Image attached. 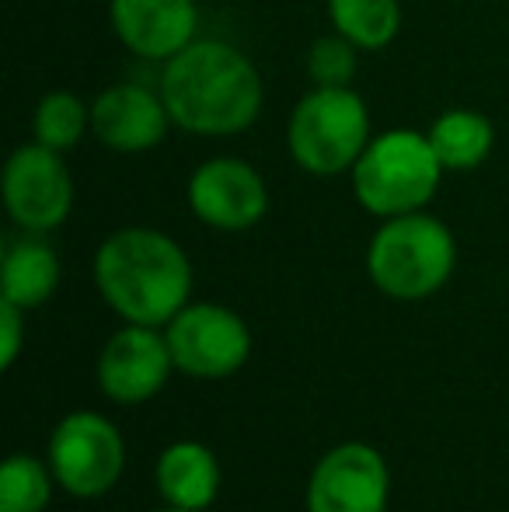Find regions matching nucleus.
Returning <instances> with one entry per match:
<instances>
[{"instance_id": "15", "label": "nucleus", "mask_w": 509, "mask_h": 512, "mask_svg": "<svg viewBox=\"0 0 509 512\" xmlns=\"http://www.w3.org/2000/svg\"><path fill=\"white\" fill-rule=\"evenodd\" d=\"M0 286H4L0 300H11L21 310H35L53 297L60 286V258L42 241V234H25L7 244Z\"/></svg>"}, {"instance_id": "12", "label": "nucleus", "mask_w": 509, "mask_h": 512, "mask_svg": "<svg viewBox=\"0 0 509 512\" xmlns=\"http://www.w3.org/2000/svg\"><path fill=\"white\" fill-rule=\"evenodd\" d=\"M168 126L175 122H171L161 91L143 88V84H112L91 102V133L98 136L102 147L116 154H147L161 147Z\"/></svg>"}, {"instance_id": "17", "label": "nucleus", "mask_w": 509, "mask_h": 512, "mask_svg": "<svg viewBox=\"0 0 509 512\" xmlns=\"http://www.w3.org/2000/svg\"><path fill=\"white\" fill-rule=\"evenodd\" d=\"M328 21L363 53H377L391 46L398 35L401 4L398 0H328Z\"/></svg>"}, {"instance_id": "13", "label": "nucleus", "mask_w": 509, "mask_h": 512, "mask_svg": "<svg viewBox=\"0 0 509 512\" xmlns=\"http://www.w3.org/2000/svg\"><path fill=\"white\" fill-rule=\"evenodd\" d=\"M109 21L116 39L133 56L164 63L196 42V0H109Z\"/></svg>"}, {"instance_id": "2", "label": "nucleus", "mask_w": 509, "mask_h": 512, "mask_svg": "<svg viewBox=\"0 0 509 512\" xmlns=\"http://www.w3.org/2000/svg\"><path fill=\"white\" fill-rule=\"evenodd\" d=\"M95 286L126 324L161 328L192 304V262L164 230L119 227L95 251Z\"/></svg>"}, {"instance_id": "3", "label": "nucleus", "mask_w": 509, "mask_h": 512, "mask_svg": "<svg viewBox=\"0 0 509 512\" xmlns=\"http://www.w3.org/2000/svg\"><path fill=\"white\" fill-rule=\"evenodd\" d=\"M454 265V234L426 209L384 220L367 248V272L374 286L401 304H415L440 293L454 276Z\"/></svg>"}, {"instance_id": "22", "label": "nucleus", "mask_w": 509, "mask_h": 512, "mask_svg": "<svg viewBox=\"0 0 509 512\" xmlns=\"http://www.w3.org/2000/svg\"><path fill=\"white\" fill-rule=\"evenodd\" d=\"M157 512H192V509H175V506H164V509H157Z\"/></svg>"}, {"instance_id": "6", "label": "nucleus", "mask_w": 509, "mask_h": 512, "mask_svg": "<svg viewBox=\"0 0 509 512\" xmlns=\"http://www.w3.org/2000/svg\"><path fill=\"white\" fill-rule=\"evenodd\" d=\"M49 467L56 485L74 499H102L126 467L119 429L98 411H70L49 436Z\"/></svg>"}, {"instance_id": "7", "label": "nucleus", "mask_w": 509, "mask_h": 512, "mask_svg": "<svg viewBox=\"0 0 509 512\" xmlns=\"http://www.w3.org/2000/svg\"><path fill=\"white\" fill-rule=\"evenodd\" d=\"M164 328L175 370L196 380L234 377L252 356L245 317L224 304H185Z\"/></svg>"}, {"instance_id": "1", "label": "nucleus", "mask_w": 509, "mask_h": 512, "mask_svg": "<svg viewBox=\"0 0 509 512\" xmlns=\"http://www.w3.org/2000/svg\"><path fill=\"white\" fill-rule=\"evenodd\" d=\"M168 115L196 136H238L262 115V74L238 46L196 39L161 63L157 81Z\"/></svg>"}, {"instance_id": "8", "label": "nucleus", "mask_w": 509, "mask_h": 512, "mask_svg": "<svg viewBox=\"0 0 509 512\" xmlns=\"http://www.w3.org/2000/svg\"><path fill=\"white\" fill-rule=\"evenodd\" d=\"M0 189H4L7 216L25 234H49L63 227L74 209V178L63 164V154L42 147L39 140L11 150Z\"/></svg>"}, {"instance_id": "10", "label": "nucleus", "mask_w": 509, "mask_h": 512, "mask_svg": "<svg viewBox=\"0 0 509 512\" xmlns=\"http://www.w3.org/2000/svg\"><path fill=\"white\" fill-rule=\"evenodd\" d=\"M391 471L381 450L339 443L307 478V512H387Z\"/></svg>"}, {"instance_id": "11", "label": "nucleus", "mask_w": 509, "mask_h": 512, "mask_svg": "<svg viewBox=\"0 0 509 512\" xmlns=\"http://www.w3.org/2000/svg\"><path fill=\"white\" fill-rule=\"evenodd\" d=\"M175 359L168 335L150 324H126L105 342L98 356V387L116 405H143L164 391Z\"/></svg>"}, {"instance_id": "19", "label": "nucleus", "mask_w": 509, "mask_h": 512, "mask_svg": "<svg viewBox=\"0 0 509 512\" xmlns=\"http://www.w3.org/2000/svg\"><path fill=\"white\" fill-rule=\"evenodd\" d=\"M56 474L49 460L14 453L0 471V512H46Z\"/></svg>"}, {"instance_id": "18", "label": "nucleus", "mask_w": 509, "mask_h": 512, "mask_svg": "<svg viewBox=\"0 0 509 512\" xmlns=\"http://www.w3.org/2000/svg\"><path fill=\"white\" fill-rule=\"evenodd\" d=\"M32 133L42 147L70 154L84 140V133H91V105L81 95H74V91H49L35 105Z\"/></svg>"}, {"instance_id": "21", "label": "nucleus", "mask_w": 509, "mask_h": 512, "mask_svg": "<svg viewBox=\"0 0 509 512\" xmlns=\"http://www.w3.org/2000/svg\"><path fill=\"white\" fill-rule=\"evenodd\" d=\"M0 331H4V345H0V366L11 370L14 359L21 352V342H25V310L11 300H0Z\"/></svg>"}, {"instance_id": "5", "label": "nucleus", "mask_w": 509, "mask_h": 512, "mask_svg": "<svg viewBox=\"0 0 509 512\" xmlns=\"http://www.w3.org/2000/svg\"><path fill=\"white\" fill-rule=\"evenodd\" d=\"M370 140V108L353 88L307 91L286 126L293 164L314 178L349 175Z\"/></svg>"}, {"instance_id": "16", "label": "nucleus", "mask_w": 509, "mask_h": 512, "mask_svg": "<svg viewBox=\"0 0 509 512\" xmlns=\"http://www.w3.org/2000/svg\"><path fill=\"white\" fill-rule=\"evenodd\" d=\"M443 171H475L496 147V126L475 108H447L426 129Z\"/></svg>"}, {"instance_id": "4", "label": "nucleus", "mask_w": 509, "mask_h": 512, "mask_svg": "<svg viewBox=\"0 0 509 512\" xmlns=\"http://www.w3.org/2000/svg\"><path fill=\"white\" fill-rule=\"evenodd\" d=\"M447 175L426 133L391 129L367 143L353 164V196L377 220L419 213L433 203L440 178Z\"/></svg>"}, {"instance_id": "14", "label": "nucleus", "mask_w": 509, "mask_h": 512, "mask_svg": "<svg viewBox=\"0 0 509 512\" xmlns=\"http://www.w3.org/2000/svg\"><path fill=\"white\" fill-rule=\"evenodd\" d=\"M154 481L164 506L206 512L220 495V464L210 446L196 439H178L157 457Z\"/></svg>"}, {"instance_id": "9", "label": "nucleus", "mask_w": 509, "mask_h": 512, "mask_svg": "<svg viewBox=\"0 0 509 512\" xmlns=\"http://www.w3.org/2000/svg\"><path fill=\"white\" fill-rule=\"evenodd\" d=\"M189 209L199 223L224 234L252 230L269 213V185L255 164L241 157H210L189 178Z\"/></svg>"}, {"instance_id": "20", "label": "nucleus", "mask_w": 509, "mask_h": 512, "mask_svg": "<svg viewBox=\"0 0 509 512\" xmlns=\"http://www.w3.org/2000/svg\"><path fill=\"white\" fill-rule=\"evenodd\" d=\"M356 70H360V46L346 35H318L307 49V77L314 88H353Z\"/></svg>"}]
</instances>
